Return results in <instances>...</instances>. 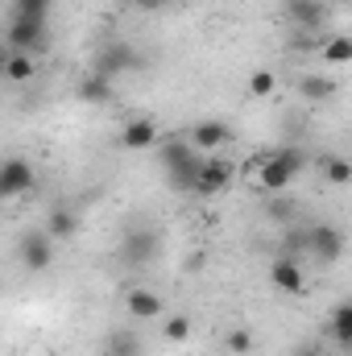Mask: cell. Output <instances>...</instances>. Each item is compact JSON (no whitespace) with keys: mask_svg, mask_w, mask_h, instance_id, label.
Segmentation results:
<instances>
[{"mask_svg":"<svg viewBox=\"0 0 352 356\" xmlns=\"http://www.w3.org/2000/svg\"><path fill=\"white\" fill-rule=\"evenodd\" d=\"M75 228H79V216H75L71 207H54V211L46 216V228H42V232L58 245V241H71V236H75Z\"/></svg>","mask_w":352,"mask_h":356,"instance_id":"15","label":"cell"},{"mask_svg":"<svg viewBox=\"0 0 352 356\" xmlns=\"http://www.w3.org/2000/svg\"><path fill=\"white\" fill-rule=\"evenodd\" d=\"M269 282H273L278 290H286V294H298V290L307 286V277H303V266H298V257H278V261L269 266Z\"/></svg>","mask_w":352,"mask_h":356,"instance_id":"12","label":"cell"},{"mask_svg":"<svg viewBox=\"0 0 352 356\" xmlns=\"http://www.w3.org/2000/svg\"><path fill=\"white\" fill-rule=\"evenodd\" d=\"M307 253H315L319 261H340L344 253V232L336 224H315L307 228Z\"/></svg>","mask_w":352,"mask_h":356,"instance_id":"7","label":"cell"},{"mask_svg":"<svg viewBox=\"0 0 352 356\" xmlns=\"http://www.w3.org/2000/svg\"><path fill=\"white\" fill-rule=\"evenodd\" d=\"M303 166H307V154H303L298 145H286V149H278V154H265L262 162L249 166V170H257L262 191H269V195H286L290 182L303 175Z\"/></svg>","mask_w":352,"mask_h":356,"instance_id":"1","label":"cell"},{"mask_svg":"<svg viewBox=\"0 0 352 356\" xmlns=\"http://www.w3.org/2000/svg\"><path fill=\"white\" fill-rule=\"evenodd\" d=\"M79 99H88V104H108V99H112V79L88 75V79L79 83Z\"/></svg>","mask_w":352,"mask_h":356,"instance_id":"21","label":"cell"},{"mask_svg":"<svg viewBox=\"0 0 352 356\" xmlns=\"http://www.w3.org/2000/svg\"><path fill=\"white\" fill-rule=\"evenodd\" d=\"M298 253H307V232L290 228V232L282 236V257H298Z\"/></svg>","mask_w":352,"mask_h":356,"instance_id":"27","label":"cell"},{"mask_svg":"<svg viewBox=\"0 0 352 356\" xmlns=\"http://www.w3.org/2000/svg\"><path fill=\"white\" fill-rule=\"evenodd\" d=\"M4 54H8V46H4V42H0V63H4Z\"/></svg>","mask_w":352,"mask_h":356,"instance_id":"32","label":"cell"},{"mask_svg":"<svg viewBox=\"0 0 352 356\" xmlns=\"http://www.w3.org/2000/svg\"><path fill=\"white\" fill-rule=\"evenodd\" d=\"M199 162H203V154H195V158H186L182 166H175V170H170V186H175V191H195Z\"/></svg>","mask_w":352,"mask_h":356,"instance_id":"23","label":"cell"},{"mask_svg":"<svg viewBox=\"0 0 352 356\" xmlns=\"http://www.w3.org/2000/svg\"><path fill=\"white\" fill-rule=\"evenodd\" d=\"M17 257H21V266L29 269V273H42V269H50V261H54V241L46 232H29L21 241V249H17Z\"/></svg>","mask_w":352,"mask_h":356,"instance_id":"11","label":"cell"},{"mask_svg":"<svg viewBox=\"0 0 352 356\" xmlns=\"http://www.w3.org/2000/svg\"><path fill=\"white\" fill-rule=\"evenodd\" d=\"M54 0H13V17H25V21H46Z\"/></svg>","mask_w":352,"mask_h":356,"instance_id":"24","label":"cell"},{"mask_svg":"<svg viewBox=\"0 0 352 356\" xmlns=\"http://www.w3.org/2000/svg\"><path fill=\"white\" fill-rule=\"evenodd\" d=\"M4 46L17 50V54H42L46 50V21L13 17V25L4 29Z\"/></svg>","mask_w":352,"mask_h":356,"instance_id":"3","label":"cell"},{"mask_svg":"<svg viewBox=\"0 0 352 356\" xmlns=\"http://www.w3.org/2000/svg\"><path fill=\"white\" fill-rule=\"evenodd\" d=\"M186 145L195 154H220L224 145H232V124H224V120H199L186 133Z\"/></svg>","mask_w":352,"mask_h":356,"instance_id":"4","label":"cell"},{"mask_svg":"<svg viewBox=\"0 0 352 356\" xmlns=\"http://www.w3.org/2000/svg\"><path fill=\"white\" fill-rule=\"evenodd\" d=\"M104 356H141V344L133 332H112L104 340Z\"/></svg>","mask_w":352,"mask_h":356,"instance_id":"22","label":"cell"},{"mask_svg":"<svg viewBox=\"0 0 352 356\" xmlns=\"http://www.w3.org/2000/svg\"><path fill=\"white\" fill-rule=\"evenodd\" d=\"M120 257L133 261V266H145L158 257V232L154 228H129L125 232V245H120Z\"/></svg>","mask_w":352,"mask_h":356,"instance_id":"10","label":"cell"},{"mask_svg":"<svg viewBox=\"0 0 352 356\" xmlns=\"http://www.w3.org/2000/svg\"><path fill=\"white\" fill-rule=\"evenodd\" d=\"M273 88H278V75L273 71H253V79H249V91L253 95H269Z\"/></svg>","mask_w":352,"mask_h":356,"instance_id":"28","label":"cell"},{"mask_svg":"<svg viewBox=\"0 0 352 356\" xmlns=\"http://www.w3.org/2000/svg\"><path fill=\"white\" fill-rule=\"evenodd\" d=\"M269 216H273V220H278V224H282V220H290V216H294V203H290V199H286V195H278V199H273V203H269Z\"/></svg>","mask_w":352,"mask_h":356,"instance_id":"29","label":"cell"},{"mask_svg":"<svg viewBox=\"0 0 352 356\" xmlns=\"http://www.w3.org/2000/svg\"><path fill=\"white\" fill-rule=\"evenodd\" d=\"M319 58H323L328 67H349L352 63V38L349 33H332V38H323Z\"/></svg>","mask_w":352,"mask_h":356,"instance_id":"16","label":"cell"},{"mask_svg":"<svg viewBox=\"0 0 352 356\" xmlns=\"http://www.w3.org/2000/svg\"><path fill=\"white\" fill-rule=\"evenodd\" d=\"M33 162L25 158H4L0 162V199H13V195H25L33 191Z\"/></svg>","mask_w":352,"mask_h":356,"instance_id":"5","label":"cell"},{"mask_svg":"<svg viewBox=\"0 0 352 356\" xmlns=\"http://www.w3.org/2000/svg\"><path fill=\"white\" fill-rule=\"evenodd\" d=\"M158 158L166 162V170H175V166H182L186 158H195V149L186 145V137H166V141L158 145Z\"/></svg>","mask_w":352,"mask_h":356,"instance_id":"19","label":"cell"},{"mask_svg":"<svg viewBox=\"0 0 352 356\" xmlns=\"http://www.w3.org/2000/svg\"><path fill=\"white\" fill-rule=\"evenodd\" d=\"M162 141V129L150 120V116H133L125 129H120V149L129 154H141V149H154Z\"/></svg>","mask_w":352,"mask_h":356,"instance_id":"9","label":"cell"},{"mask_svg":"<svg viewBox=\"0 0 352 356\" xmlns=\"http://www.w3.org/2000/svg\"><path fill=\"white\" fill-rule=\"evenodd\" d=\"M232 178H237V166H232L228 158H220V154H203V162H199V178H195V195L216 199L220 191L232 186Z\"/></svg>","mask_w":352,"mask_h":356,"instance_id":"2","label":"cell"},{"mask_svg":"<svg viewBox=\"0 0 352 356\" xmlns=\"http://www.w3.org/2000/svg\"><path fill=\"white\" fill-rule=\"evenodd\" d=\"M137 8H145V13H154V8H162V0H133Z\"/></svg>","mask_w":352,"mask_h":356,"instance_id":"31","label":"cell"},{"mask_svg":"<svg viewBox=\"0 0 352 356\" xmlns=\"http://www.w3.org/2000/svg\"><path fill=\"white\" fill-rule=\"evenodd\" d=\"M282 13L290 25H298L303 33H319L323 17H328V0H282Z\"/></svg>","mask_w":352,"mask_h":356,"instance_id":"8","label":"cell"},{"mask_svg":"<svg viewBox=\"0 0 352 356\" xmlns=\"http://www.w3.org/2000/svg\"><path fill=\"white\" fill-rule=\"evenodd\" d=\"M332 340H336V348H352V302H336V311H332Z\"/></svg>","mask_w":352,"mask_h":356,"instance_id":"17","label":"cell"},{"mask_svg":"<svg viewBox=\"0 0 352 356\" xmlns=\"http://www.w3.org/2000/svg\"><path fill=\"white\" fill-rule=\"evenodd\" d=\"M33 75H38V63H33V54H17V50H8V54H4V63H0V79L29 83Z\"/></svg>","mask_w":352,"mask_h":356,"instance_id":"14","label":"cell"},{"mask_svg":"<svg viewBox=\"0 0 352 356\" xmlns=\"http://www.w3.org/2000/svg\"><path fill=\"white\" fill-rule=\"evenodd\" d=\"M133 67H137V50H133L129 42H112V46H104L99 58H95V75H104V79L129 75Z\"/></svg>","mask_w":352,"mask_h":356,"instance_id":"6","label":"cell"},{"mask_svg":"<svg viewBox=\"0 0 352 356\" xmlns=\"http://www.w3.org/2000/svg\"><path fill=\"white\" fill-rule=\"evenodd\" d=\"M125 311H129L133 319H158V315H162V294H154V290L137 286V290H129V294H125Z\"/></svg>","mask_w":352,"mask_h":356,"instance_id":"13","label":"cell"},{"mask_svg":"<svg viewBox=\"0 0 352 356\" xmlns=\"http://www.w3.org/2000/svg\"><path fill=\"white\" fill-rule=\"evenodd\" d=\"M319 175L328 178L332 186H344V182H352V162L340 158V154H328V158L319 162Z\"/></svg>","mask_w":352,"mask_h":356,"instance_id":"20","label":"cell"},{"mask_svg":"<svg viewBox=\"0 0 352 356\" xmlns=\"http://www.w3.org/2000/svg\"><path fill=\"white\" fill-rule=\"evenodd\" d=\"M228 353L249 356V353H253V332H249V327H237V332H228Z\"/></svg>","mask_w":352,"mask_h":356,"instance_id":"26","label":"cell"},{"mask_svg":"<svg viewBox=\"0 0 352 356\" xmlns=\"http://www.w3.org/2000/svg\"><path fill=\"white\" fill-rule=\"evenodd\" d=\"M162 332H166V340H170V344H182V340L191 336V319H186V315H170Z\"/></svg>","mask_w":352,"mask_h":356,"instance_id":"25","label":"cell"},{"mask_svg":"<svg viewBox=\"0 0 352 356\" xmlns=\"http://www.w3.org/2000/svg\"><path fill=\"white\" fill-rule=\"evenodd\" d=\"M298 91H303L311 104H323V99L336 95V79H328V75H303V79H298Z\"/></svg>","mask_w":352,"mask_h":356,"instance_id":"18","label":"cell"},{"mask_svg":"<svg viewBox=\"0 0 352 356\" xmlns=\"http://www.w3.org/2000/svg\"><path fill=\"white\" fill-rule=\"evenodd\" d=\"M294 356H323V348H319V340H307V344H298Z\"/></svg>","mask_w":352,"mask_h":356,"instance_id":"30","label":"cell"},{"mask_svg":"<svg viewBox=\"0 0 352 356\" xmlns=\"http://www.w3.org/2000/svg\"><path fill=\"white\" fill-rule=\"evenodd\" d=\"M166 4H182V0H162V8H166Z\"/></svg>","mask_w":352,"mask_h":356,"instance_id":"33","label":"cell"}]
</instances>
